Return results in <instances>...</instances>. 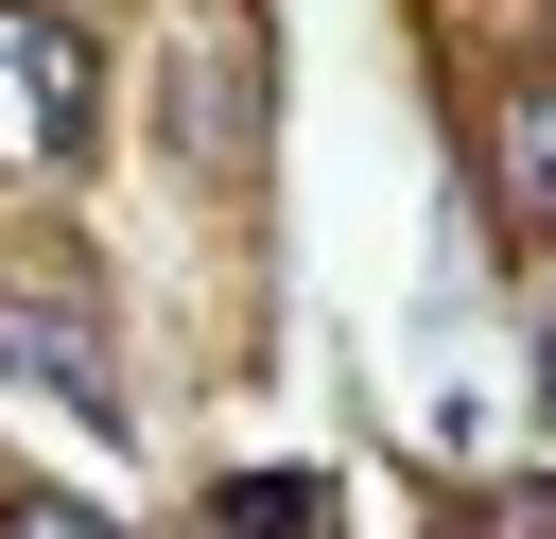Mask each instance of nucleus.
I'll return each mask as SVG.
<instances>
[{"label": "nucleus", "mask_w": 556, "mask_h": 539, "mask_svg": "<svg viewBox=\"0 0 556 539\" xmlns=\"http://www.w3.org/2000/svg\"><path fill=\"white\" fill-rule=\"evenodd\" d=\"M0 383H52L70 417H122V365H104L87 278H0Z\"/></svg>", "instance_id": "2"}, {"label": "nucleus", "mask_w": 556, "mask_h": 539, "mask_svg": "<svg viewBox=\"0 0 556 539\" xmlns=\"http://www.w3.org/2000/svg\"><path fill=\"white\" fill-rule=\"evenodd\" d=\"M0 539H122V522L70 504V487H0Z\"/></svg>", "instance_id": "5"}, {"label": "nucleus", "mask_w": 556, "mask_h": 539, "mask_svg": "<svg viewBox=\"0 0 556 539\" xmlns=\"http://www.w3.org/2000/svg\"><path fill=\"white\" fill-rule=\"evenodd\" d=\"M486 191H504L521 243H556V87H504V122H486Z\"/></svg>", "instance_id": "3"}, {"label": "nucleus", "mask_w": 556, "mask_h": 539, "mask_svg": "<svg viewBox=\"0 0 556 539\" xmlns=\"http://www.w3.org/2000/svg\"><path fill=\"white\" fill-rule=\"evenodd\" d=\"M539 417H556V348H539Z\"/></svg>", "instance_id": "6"}, {"label": "nucleus", "mask_w": 556, "mask_h": 539, "mask_svg": "<svg viewBox=\"0 0 556 539\" xmlns=\"http://www.w3.org/2000/svg\"><path fill=\"white\" fill-rule=\"evenodd\" d=\"M208 522H226V539H330V504H313L295 469H278V487H261V469H226V487H208Z\"/></svg>", "instance_id": "4"}, {"label": "nucleus", "mask_w": 556, "mask_h": 539, "mask_svg": "<svg viewBox=\"0 0 556 539\" xmlns=\"http://www.w3.org/2000/svg\"><path fill=\"white\" fill-rule=\"evenodd\" d=\"M87 104H104V52H87V17H52V0H0V174H70V156H87Z\"/></svg>", "instance_id": "1"}]
</instances>
